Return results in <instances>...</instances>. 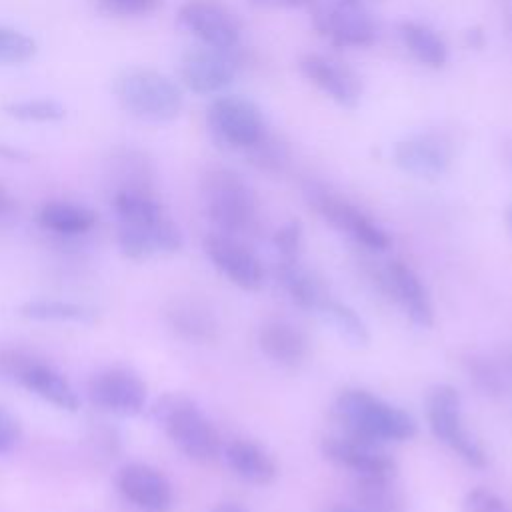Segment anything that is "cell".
<instances>
[{
    "label": "cell",
    "instance_id": "cell-2",
    "mask_svg": "<svg viewBox=\"0 0 512 512\" xmlns=\"http://www.w3.org/2000/svg\"><path fill=\"white\" fill-rule=\"evenodd\" d=\"M334 414L344 426L346 436L378 446L384 442H406L418 430L408 412L362 388L342 390L334 400Z\"/></svg>",
    "mask_w": 512,
    "mask_h": 512
},
{
    "label": "cell",
    "instance_id": "cell-30",
    "mask_svg": "<svg viewBox=\"0 0 512 512\" xmlns=\"http://www.w3.org/2000/svg\"><path fill=\"white\" fill-rule=\"evenodd\" d=\"M322 318L336 330V334L354 348H364L370 342V332L366 322L356 314L354 308L342 304L334 298H328L326 304L318 310Z\"/></svg>",
    "mask_w": 512,
    "mask_h": 512
},
{
    "label": "cell",
    "instance_id": "cell-20",
    "mask_svg": "<svg viewBox=\"0 0 512 512\" xmlns=\"http://www.w3.org/2000/svg\"><path fill=\"white\" fill-rule=\"evenodd\" d=\"M106 182L110 194L154 192L156 170L152 158L134 146L114 148L106 160Z\"/></svg>",
    "mask_w": 512,
    "mask_h": 512
},
{
    "label": "cell",
    "instance_id": "cell-24",
    "mask_svg": "<svg viewBox=\"0 0 512 512\" xmlns=\"http://www.w3.org/2000/svg\"><path fill=\"white\" fill-rule=\"evenodd\" d=\"M224 460L228 468L244 482L266 486L274 482L278 468L272 456L252 440L236 438L226 444Z\"/></svg>",
    "mask_w": 512,
    "mask_h": 512
},
{
    "label": "cell",
    "instance_id": "cell-36",
    "mask_svg": "<svg viewBox=\"0 0 512 512\" xmlns=\"http://www.w3.org/2000/svg\"><path fill=\"white\" fill-rule=\"evenodd\" d=\"M464 512H512V506L488 488H472L462 502Z\"/></svg>",
    "mask_w": 512,
    "mask_h": 512
},
{
    "label": "cell",
    "instance_id": "cell-11",
    "mask_svg": "<svg viewBox=\"0 0 512 512\" xmlns=\"http://www.w3.org/2000/svg\"><path fill=\"white\" fill-rule=\"evenodd\" d=\"M312 24L322 38L340 48H364L378 36L372 14L356 0H320L312 12Z\"/></svg>",
    "mask_w": 512,
    "mask_h": 512
},
{
    "label": "cell",
    "instance_id": "cell-18",
    "mask_svg": "<svg viewBox=\"0 0 512 512\" xmlns=\"http://www.w3.org/2000/svg\"><path fill=\"white\" fill-rule=\"evenodd\" d=\"M298 68L306 80L344 108H354L362 96L360 76L344 62L324 54H304Z\"/></svg>",
    "mask_w": 512,
    "mask_h": 512
},
{
    "label": "cell",
    "instance_id": "cell-29",
    "mask_svg": "<svg viewBox=\"0 0 512 512\" xmlns=\"http://www.w3.org/2000/svg\"><path fill=\"white\" fill-rule=\"evenodd\" d=\"M466 376L474 384L478 392L488 398H502L510 392V384L504 376V370L496 356H488L482 352H470L462 358Z\"/></svg>",
    "mask_w": 512,
    "mask_h": 512
},
{
    "label": "cell",
    "instance_id": "cell-41",
    "mask_svg": "<svg viewBox=\"0 0 512 512\" xmlns=\"http://www.w3.org/2000/svg\"><path fill=\"white\" fill-rule=\"evenodd\" d=\"M258 6H270V8H296L306 4L308 0H250Z\"/></svg>",
    "mask_w": 512,
    "mask_h": 512
},
{
    "label": "cell",
    "instance_id": "cell-37",
    "mask_svg": "<svg viewBox=\"0 0 512 512\" xmlns=\"http://www.w3.org/2000/svg\"><path fill=\"white\" fill-rule=\"evenodd\" d=\"M20 438H22L20 420L10 410L0 406V456L14 450Z\"/></svg>",
    "mask_w": 512,
    "mask_h": 512
},
{
    "label": "cell",
    "instance_id": "cell-5",
    "mask_svg": "<svg viewBox=\"0 0 512 512\" xmlns=\"http://www.w3.org/2000/svg\"><path fill=\"white\" fill-rule=\"evenodd\" d=\"M200 202L218 232L238 236L256 226L258 198L252 186L230 168L214 166L202 174Z\"/></svg>",
    "mask_w": 512,
    "mask_h": 512
},
{
    "label": "cell",
    "instance_id": "cell-26",
    "mask_svg": "<svg viewBox=\"0 0 512 512\" xmlns=\"http://www.w3.org/2000/svg\"><path fill=\"white\" fill-rule=\"evenodd\" d=\"M22 318L34 322H64V324H94L98 322V308L64 298H28L18 306Z\"/></svg>",
    "mask_w": 512,
    "mask_h": 512
},
{
    "label": "cell",
    "instance_id": "cell-22",
    "mask_svg": "<svg viewBox=\"0 0 512 512\" xmlns=\"http://www.w3.org/2000/svg\"><path fill=\"white\" fill-rule=\"evenodd\" d=\"M36 222L44 232L60 240H76L96 228L98 214L80 202L48 200L38 208Z\"/></svg>",
    "mask_w": 512,
    "mask_h": 512
},
{
    "label": "cell",
    "instance_id": "cell-35",
    "mask_svg": "<svg viewBox=\"0 0 512 512\" xmlns=\"http://www.w3.org/2000/svg\"><path fill=\"white\" fill-rule=\"evenodd\" d=\"M302 240H304L302 224L298 220H288L284 226H280L274 232L272 244L280 260H296L300 258V252H302Z\"/></svg>",
    "mask_w": 512,
    "mask_h": 512
},
{
    "label": "cell",
    "instance_id": "cell-9",
    "mask_svg": "<svg viewBox=\"0 0 512 512\" xmlns=\"http://www.w3.org/2000/svg\"><path fill=\"white\" fill-rule=\"evenodd\" d=\"M206 126L218 144L242 152L266 132L260 108L252 100L234 94L218 96L210 102Z\"/></svg>",
    "mask_w": 512,
    "mask_h": 512
},
{
    "label": "cell",
    "instance_id": "cell-28",
    "mask_svg": "<svg viewBox=\"0 0 512 512\" xmlns=\"http://www.w3.org/2000/svg\"><path fill=\"white\" fill-rule=\"evenodd\" d=\"M398 34L406 50L428 68H442L448 62V46L444 38L428 24L404 20L398 26Z\"/></svg>",
    "mask_w": 512,
    "mask_h": 512
},
{
    "label": "cell",
    "instance_id": "cell-27",
    "mask_svg": "<svg viewBox=\"0 0 512 512\" xmlns=\"http://www.w3.org/2000/svg\"><path fill=\"white\" fill-rule=\"evenodd\" d=\"M352 496L360 512H404V496L394 476H356Z\"/></svg>",
    "mask_w": 512,
    "mask_h": 512
},
{
    "label": "cell",
    "instance_id": "cell-15",
    "mask_svg": "<svg viewBox=\"0 0 512 512\" xmlns=\"http://www.w3.org/2000/svg\"><path fill=\"white\" fill-rule=\"evenodd\" d=\"M202 248L212 266L238 288L254 292L262 286V262L238 236L214 230L204 236Z\"/></svg>",
    "mask_w": 512,
    "mask_h": 512
},
{
    "label": "cell",
    "instance_id": "cell-40",
    "mask_svg": "<svg viewBox=\"0 0 512 512\" xmlns=\"http://www.w3.org/2000/svg\"><path fill=\"white\" fill-rule=\"evenodd\" d=\"M502 370H504V376L510 384V390H512V346H504L498 354H496Z\"/></svg>",
    "mask_w": 512,
    "mask_h": 512
},
{
    "label": "cell",
    "instance_id": "cell-43",
    "mask_svg": "<svg viewBox=\"0 0 512 512\" xmlns=\"http://www.w3.org/2000/svg\"><path fill=\"white\" fill-rule=\"evenodd\" d=\"M324 512H356V510L348 508V506H342V504H334V506H328Z\"/></svg>",
    "mask_w": 512,
    "mask_h": 512
},
{
    "label": "cell",
    "instance_id": "cell-16",
    "mask_svg": "<svg viewBox=\"0 0 512 512\" xmlns=\"http://www.w3.org/2000/svg\"><path fill=\"white\" fill-rule=\"evenodd\" d=\"M394 162L416 178L434 180L448 172L452 164V144L444 132H418L396 142Z\"/></svg>",
    "mask_w": 512,
    "mask_h": 512
},
{
    "label": "cell",
    "instance_id": "cell-7",
    "mask_svg": "<svg viewBox=\"0 0 512 512\" xmlns=\"http://www.w3.org/2000/svg\"><path fill=\"white\" fill-rule=\"evenodd\" d=\"M426 418L432 434L454 450L468 466L484 468L486 452L470 436L462 420V398L450 384H434L426 392Z\"/></svg>",
    "mask_w": 512,
    "mask_h": 512
},
{
    "label": "cell",
    "instance_id": "cell-42",
    "mask_svg": "<svg viewBox=\"0 0 512 512\" xmlns=\"http://www.w3.org/2000/svg\"><path fill=\"white\" fill-rule=\"evenodd\" d=\"M212 512H248V510L238 502H218L212 508Z\"/></svg>",
    "mask_w": 512,
    "mask_h": 512
},
{
    "label": "cell",
    "instance_id": "cell-34",
    "mask_svg": "<svg viewBox=\"0 0 512 512\" xmlns=\"http://www.w3.org/2000/svg\"><path fill=\"white\" fill-rule=\"evenodd\" d=\"M86 444L98 462H110L114 460L122 450V438L118 430L106 422H94L86 434Z\"/></svg>",
    "mask_w": 512,
    "mask_h": 512
},
{
    "label": "cell",
    "instance_id": "cell-6",
    "mask_svg": "<svg viewBox=\"0 0 512 512\" xmlns=\"http://www.w3.org/2000/svg\"><path fill=\"white\" fill-rule=\"evenodd\" d=\"M0 378L22 386L58 410L76 412L80 406L70 380L54 364L26 348H0Z\"/></svg>",
    "mask_w": 512,
    "mask_h": 512
},
{
    "label": "cell",
    "instance_id": "cell-33",
    "mask_svg": "<svg viewBox=\"0 0 512 512\" xmlns=\"http://www.w3.org/2000/svg\"><path fill=\"white\" fill-rule=\"evenodd\" d=\"M36 40L26 32L0 24V64L16 66L36 56Z\"/></svg>",
    "mask_w": 512,
    "mask_h": 512
},
{
    "label": "cell",
    "instance_id": "cell-3",
    "mask_svg": "<svg viewBox=\"0 0 512 512\" xmlns=\"http://www.w3.org/2000/svg\"><path fill=\"white\" fill-rule=\"evenodd\" d=\"M166 438L192 462L210 464L220 454V436L204 410L186 394L168 392L152 408Z\"/></svg>",
    "mask_w": 512,
    "mask_h": 512
},
{
    "label": "cell",
    "instance_id": "cell-13",
    "mask_svg": "<svg viewBox=\"0 0 512 512\" xmlns=\"http://www.w3.org/2000/svg\"><path fill=\"white\" fill-rule=\"evenodd\" d=\"M178 24L200 44L234 50L242 26L238 16L220 0H186L178 8Z\"/></svg>",
    "mask_w": 512,
    "mask_h": 512
},
{
    "label": "cell",
    "instance_id": "cell-23",
    "mask_svg": "<svg viewBox=\"0 0 512 512\" xmlns=\"http://www.w3.org/2000/svg\"><path fill=\"white\" fill-rule=\"evenodd\" d=\"M260 350L280 366H296L308 354L304 332L286 320H268L258 330Z\"/></svg>",
    "mask_w": 512,
    "mask_h": 512
},
{
    "label": "cell",
    "instance_id": "cell-14",
    "mask_svg": "<svg viewBox=\"0 0 512 512\" xmlns=\"http://www.w3.org/2000/svg\"><path fill=\"white\" fill-rule=\"evenodd\" d=\"M240 60L234 50L194 46L180 56L178 74L182 84L194 94H216L238 76Z\"/></svg>",
    "mask_w": 512,
    "mask_h": 512
},
{
    "label": "cell",
    "instance_id": "cell-17",
    "mask_svg": "<svg viewBox=\"0 0 512 512\" xmlns=\"http://www.w3.org/2000/svg\"><path fill=\"white\" fill-rule=\"evenodd\" d=\"M320 452L336 466L352 470L356 476H396V460L380 450L378 444L352 436H326Z\"/></svg>",
    "mask_w": 512,
    "mask_h": 512
},
{
    "label": "cell",
    "instance_id": "cell-31",
    "mask_svg": "<svg viewBox=\"0 0 512 512\" xmlns=\"http://www.w3.org/2000/svg\"><path fill=\"white\" fill-rule=\"evenodd\" d=\"M244 154L254 168L270 174L282 172L290 160L288 146L268 130L250 148H246Z\"/></svg>",
    "mask_w": 512,
    "mask_h": 512
},
{
    "label": "cell",
    "instance_id": "cell-10",
    "mask_svg": "<svg viewBox=\"0 0 512 512\" xmlns=\"http://www.w3.org/2000/svg\"><path fill=\"white\" fill-rule=\"evenodd\" d=\"M90 402L112 416H138L148 400V386L144 378L128 366H104L96 370L86 384Z\"/></svg>",
    "mask_w": 512,
    "mask_h": 512
},
{
    "label": "cell",
    "instance_id": "cell-8",
    "mask_svg": "<svg viewBox=\"0 0 512 512\" xmlns=\"http://www.w3.org/2000/svg\"><path fill=\"white\" fill-rule=\"evenodd\" d=\"M304 198L310 208L320 214L330 226L350 236L354 242L362 244L368 250L382 252L390 246V238L384 228H380L366 212L346 198L334 194L318 182H308L304 186Z\"/></svg>",
    "mask_w": 512,
    "mask_h": 512
},
{
    "label": "cell",
    "instance_id": "cell-4",
    "mask_svg": "<svg viewBox=\"0 0 512 512\" xmlns=\"http://www.w3.org/2000/svg\"><path fill=\"white\" fill-rule=\"evenodd\" d=\"M112 94L126 114L148 124L172 122L184 106L178 84L154 68L122 70L112 80Z\"/></svg>",
    "mask_w": 512,
    "mask_h": 512
},
{
    "label": "cell",
    "instance_id": "cell-44",
    "mask_svg": "<svg viewBox=\"0 0 512 512\" xmlns=\"http://www.w3.org/2000/svg\"><path fill=\"white\" fill-rule=\"evenodd\" d=\"M508 26H510V30H512V6L508 8Z\"/></svg>",
    "mask_w": 512,
    "mask_h": 512
},
{
    "label": "cell",
    "instance_id": "cell-21",
    "mask_svg": "<svg viewBox=\"0 0 512 512\" xmlns=\"http://www.w3.org/2000/svg\"><path fill=\"white\" fill-rule=\"evenodd\" d=\"M166 324L170 330L186 342L192 344H210L218 338V318L212 308L202 300L180 296L168 302L164 310Z\"/></svg>",
    "mask_w": 512,
    "mask_h": 512
},
{
    "label": "cell",
    "instance_id": "cell-19",
    "mask_svg": "<svg viewBox=\"0 0 512 512\" xmlns=\"http://www.w3.org/2000/svg\"><path fill=\"white\" fill-rule=\"evenodd\" d=\"M382 290L394 298L404 310V314L420 328H430L434 324V308L422 278L404 260H390L382 270L380 278Z\"/></svg>",
    "mask_w": 512,
    "mask_h": 512
},
{
    "label": "cell",
    "instance_id": "cell-25",
    "mask_svg": "<svg viewBox=\"0 0 512 512\" xmlns=\"http://www.w3.org/2000/svg\"><path fill=\"white\" fill-rule=\"evenodd\" d=\"M278 280L292 298L294 304L306 310H320L330 298L324 282L308 270L300 258L296 260H278Z\"/></svg>",
    "mask_w": 512,
    "mask_h": 512
},
{
    "label": "cell",
    "instance_id": "cell-12",
    "mask_svg": "<svg viewBox=\"0 0 512 512\" xmlns=\"http://www.w3.org/2000/svg\"><path fill=\"white\" fill-rule=\"evenodd\" d=\"M114 486L120 498L136 512H172L174 488L168 476L140 460L122 464L114 474Z\"/></svg>",
    "mask_w": 512,
    "mask_h": 512
},
{
    "label": "cell",
    "instance_id": "cell-39",
    "mask_svg": "<svg viewBox=\"0 0 512 512\" xmlns=\"http://www.w3.org/2000/svg\"><path fill=\"white\" fill-rule=\"evenodd\" d=\"M18 214V202L8 188L0 184V224L14 220Z\"/></svg>",
    "mask_w": 512,
    "mask_h": 512
},
{
    "label": "cell",
    "instance_id": "cell-32",
    "mask_svg": "<svg viewBox=\"0 0 512 512\" xmlns=\"http://www.w3.org/2000/svg\"><path fill=\"white\" fill-rule=\"evenodd\" d=\"M4 114L20 122H58L66 116V108L54 98H22L4 104Z\"/></svg>",
    "mask_w": 512,
    "mask_h": 512
},
{
    "label": "cell",
    "instance_id": "cell-45",
    "mask_svg": "<svg viewBox=\"0 0 512 512\" xmlns=\"http://www.w3.org/2000/svg\"><path fill=\"white\" fill-rule=\"evenodd\" d=\"M508 222H510V228H512V206L508 208Z\"/></svg>",
    "mask_w": 512,
    "mask_h": 512
},
{
    "label": "cell",
    "instance_id": "cell-1",
    "mask_svg": "<svg viewBox=\"0 0 512 512\" xmlns=\"http://www.w3.org/2000/svg\"><path fill=\"white\" fill-rule=\"evenodd\" d=\"M116 216V244L124 258L140 262L156 254H174L184 246L180 226L154 192L110 194Z\"/></svg>",
    "mask_w": 512,
    "mask_h": 512
},
{
    "label": "cell",
    "instance_id": "cell-38",
    "mask_svg": "<svg viewBox=\"0 0 512 512\" xmlns=\"http://www.w3.org/2000/svg\"><path fill=\"white\" fill-rule=\"evenodd\" d=\"M160 0H100V4L112 14L120 16H144L156 10Z\"/></svg>",
    "mask_w": 512,
    "mask_h": 512
}]
</instances>
